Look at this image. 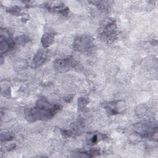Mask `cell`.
<instances>
[{
  "instance_id": "obj_2",
  "label": "cell",
  "mask_w": 158,
  "mask_h": 158,
  "mask_svg": "<svg viewBox=\"0 0 158 158\" xmlns=\"http://www.w3.org/2000/svg\"><path fill=\"white\" fill-rule=\"evenodd\" d=\"M93 45L92 40L88 36H80L75 40L74 46L80 51H87Z\"/></svg>"
},
{
  "instance_id": "obj_1",
  "label": "cell",
  "mask_w": 158,
  "mask_h": 158,
  "mask_svg": "<svg viewBox=\"0 0 158 158\" xmlns=\"http://www.w3.org/2000/svg\"><path fill=\"white\" fill-rule=\"evenodd\" d=\"M58 109V106L49 104L44 98H40L29 115L34 119H48L51 118Z\"/></svg>"
},
{
  "instance_id": "obj_4",
  "label": "cell",
  "mask_w": 158,
  "mask_h": 158,
  "mask_svg": "<svg viewBox=\"0 0 158 158\" xmlns=\"http://www.w3.org/2000/svg\"><path fill=\"white\" fill-rule=\"evenodd\" d=\"M52 40L53 37L50 34H45L42 38V42L44 46H48L52 43Z\"/></svg>"
},
{
  "instance_id": "obj_3",
  "label": "cell",
  "mask_w": 158,
  "mask_h": 158,
  "mask_svg": "<svg viewBox=\"0 0 158 158\" xmlns=\"http://www.w3.org/2000/svg\"><path fill=\"white\" fill-rule=\"evenodd\" d=\"M75 64V61L70 59H65L62 60H59L56 63V65L59 68V69H67Z\"/></svg>"
}]
</instances>
